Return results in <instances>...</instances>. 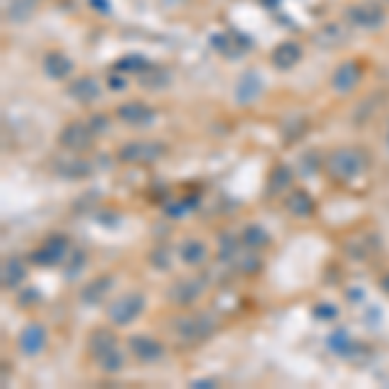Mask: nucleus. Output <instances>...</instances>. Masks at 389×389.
Wrapping results in <instances>:
<instances>
[{
  "instance_id": "6",
  "label": "nucleus",
  "mask_w": 389,
  "mask_h": 389,
  "mask_svg": "<svg viewBox=\"0 0 389 389\" xmlns=\"http://www.w3.org/2000/svg\"><path fill=\"white\" fill-rule=\"evenodd\" d=\"M96 138H99V135L91 130L88 122H68V125L60 130L58 143L60 148H65L68 154H86V151L94 148Z\"/></svg>"
},
{
  "instance_id": "30",
  "label": "nucleus",
  "mask_w": 389,
  "mask_h": 389,
  "mask_svg": "<svg viewBox=\"0 0 389 389\" xmlns=\"http://www.w3.org/2000/svg\"><path fill=\"white\" fill-rule=\"evenodd\" d=\"M356 343H353L351 338H348V332L338 330V332H332L330 338H327V348H330L332 353H338V356H351L353 351H356Z\"/></svg>"
},
{
  "instance_id": "24",
  "label": "nucleus",
  "mask_w": 389,
  "mask_h": 389,
  "mask_svg": "<svg viewBox=\"0 0 389 389\" xmlns=\"http://www.w3.org/2000/svg\"><path fill=\"white\" fill-rule=\"evenodd\" d=\"M239 239H242L244 250H265V247H270V234L265 231L260 223H250V226L242 228V234H239Z\"/></svg>"
},
{
  "instance_id": "16",
  "label": "nucleus",
  "mask_w": 389,
  "mask_h": 389,
  "mask_svg": "<svg viewBox=\"0 0 389 389\" xmlns=\"http://www.w3.org/2000/svg\"><path fill=\"white\" fill-rule=\"evenodd\" d=\"M304 58V50H302V44L299 42H280L275 50H272L270 55V63L272 68H278V70H294L299 63H302Z\"/></svg>"
},
{
  "instance_id": "15",
  "label": "nucleus",
  "mask_w": 389,
  "mask_h": 389,
  "mask_svg": "<svg viewBox=\"0 0 389 389\" xmlns=\"http://www.w3.org/2000/svg\"><path fill=\"white\" fill-rule=\"evenodd\" d=\"M88 356L94 361H102L107 353L117 351V335L110 330V327H96L86 340Z\"/></svg>"
},
{
  "instance_id": "29",
  "label": "nucleus",
  "mask_w": 389,
  "mask_h": 389,
  "mask_svg": "<svg viewBox=\"0 0 389 389\" xmlns=\"http://www.w3.org/2000/svg\"><path fill=\"white\" fill-rule=\"evenodd\" d=\"M280 130H283V138H286V143H296V140H299L304 132H307V117H299V114H294V117H286V119H283V125H280Z\"/></svg>"
},
{
  "instance_id": "27",
  "label": "nucleus",
  "mask_w": 389,
  "mask_h": 389,
  "mask_svg": "<svg viewBox=\"0 0 389 389\" xmlns=\"http://www.w3.org/2000/svg\"><path fill=\"white\" fill-rule=\"evenodd\" d=\"M242 239L239 236H231V234H223L220 236V244H218V260L226 265H236L239 257H242Z\"/></svg>"
},
{
  "instance_id": "14",
  "label": "nucleus",
  "mask_w": 389,
  "mask_h": 389,
  "mask_svg": "<svg viewBox=\"0 0 389 389\" xmlns=\"http://www.w3.org/2000/svg\"><path fill=\"white\" fill-rule=\"evenodd\" d=\"M68 96L78 104H94L102 96V86L94 75H75L73 81L68 83Z\"/></svg>"
},
{
  "instance_id": "22",
  "label": "nucleus",
  "mask_w": 389,
  "mask_h": 389,
  "mask_svg": "<svg viewBox=\"0 0 389 389\" xmlns=\"http://www.w3.org/2000/svg\"><path fill=\"white\" fill-rule=\"evenodd\" d=\"M176 255L187 267H200L206 265L208 260V244L203 239H184L179 247H176Z\"/></svg>"
},
{
  "instance_id": "20",
  "label": "nucleus",
  "mask_w": 389,
  "mask_h": 389,
  "mask_svg": "<svg viewBox=\"0 0 389 389\" xmlns=\"http://www.w3.org/2000/svg\"><path fill=\"white\" fill-rule=\"evenodd\" d=\"M26 275H29V265L21 257H6L3 270H0V283H3L6 291H14V288H21Z\"/></svg>"
},
{
  "instance_id": "36",
  "label": "nucleus",
  "mask_w": 389,
  "mask_h": 389,
  "mask_svg": "<svg viewBox=\"0 0 389 389\" xmlns=\"http://www.w3.org/2000/svg\"><path fill=\"white\" fill-rule=\"evenodd\" d=\"M68 267H65V278H75L78 272L86 267V252L83 250H73V255H70V260H68Z\"/></svg>"
},
{
  "instance_id": "5",
  "label": "nucleus",
  "mask_w": 389,
  "mask_h": 389,
  "mask_svg": "<svg viewBox=\"0 0 389 389\" xmlns=\"http://www.w3.org/2000/svg\"><path fill=\"white\" fill-rule=\"evenodd\" d=\"M68 252H70V239L65 234H52L31 252L29 262L37 267H55L68 257Z\"/></svg>"
},
{
  "instance_id": "1",
  "label": "nucleus",
  "mask_w": 389,
  "mask_h": 389,
  "mask_svg": "<svg viewBox=\"0 0 389 389\" xmlns=\"http://www.w3.org/2000/svg\"><path fill=\"white\" fill-rule=\"evenodd\" d=\"M324 171L335 182H353L361 171L366 169V154L358 148H338L322 161Z\"/></svg>"
},
{
  "instance_id": "32",
  "label": "nucleus",
  "mask_w": 389,
  "mask_h": 389,
  "mask_svg": "<svg viewBox=\"0 0 389 389\" xmlns=\"http://www.w3.org/2000/svg\"><path fill=\"white\" fill-rule=\"evenodd\" d=\"M99 363V368H102L104 374H117V371H122V366H125V356L119 353V348L117 351H112V353H107L102 361H96Z\"/></svg>"
},
{
  "instance_id": "12",
  "label": "nucleus",
  "mask_w": 389,
  "mask_h": 389,
  "mask_svg": "<svg viewBox=\"0 0 389 389\" xmlns=\"http://www.w3.org/2000/svg\"><path fill=\"white\" fill-rule=\"evenodd\" d=\"M16 346H18V351H21L23 356L34 358V356H39V353L44 351V346H47V330H44L39 322H29L18 332Z\"/></svg>"
},
{
  "instance_id": "19",
  "label": "nucleus",
  "mask_w": 389,
  "mask_h": 389,
  "mask_svg": "<svg viewBox=\"0 0 389 389\" xmlns=\"http://www.w3.org/2000/svg\"><path fill=\"white\" fill-rule=\"evenodd\" d=\"M112 286H114V278H112V275H99V278H94L91 283H86V286L81 288L78 299H81V304H86V307H96V304H102L104 299L110 296Z\"/></svg>"
},
{
  "instance_id": "42",
  "label": "nucleus",
  "mask_w": 389,
  "mask_h": 389,
  "mask_svg": "<svg viewBox=\"0 0 389 389\" xmlns=\"http://www.w3.org/2000/svg\"><path fill=\"white\" fill-rule=\"evenodd\" d=\"M379 288H382L384 294H387V296H389V270H387V272H384L382 278H379Z\"/></svg>"
},
{
  "instance_id": "23",
  "label": "nucleus",
  "mask_w": 389,
  "mask_h": 389,
  "mask_svg": "<svg viewBox=\"0 0 389 389\" xmlns=\"http://www.w3.org/2000/svg\"><path fill=\"white\" fill-rule=\"evenodd\" d=\"M138 83L148 91H161L171 83V75L169 70H164L159 65H148L143 73H138Z\"/></svg>"
},
{
  "instance_id": "28",
  "label": "nucleus",
  "mask_w": 389,
  "mask_h": 389,
  "mask_svg": "<svg viewBox=\"0 0 389 389\" xmlns=\"http://www.w3.org/2000/svg\"><path fill=\"white\" fill-rule=\"evenodd\" d=\"M37 11V0H6V18L8 21H26Z\"/></svg>"
},
{
  "instance_id": "21",
  "label": "nucleus",
  "mask_w": 389,
  "mask_h": 389,
  "mask_svg": "<svg viewBox=\"0 0 389 389\" xmlns=\"http://www.w3.org/2000/svg\"><path fill=\"white\" fill-rule=\"evenodd\" d=\"M314 42H316V47H322V50H335V47H343V44L348 42V29L340 21L324 23L322 29L314 34Z\"/></svg>"
},
{
  "instance_id": "2",
  "label": "nucleus",
  "mask_w": 389,
  "mask_h": 389,
  "mask_svg": "<svg viewBox=\"0 0 389 389\" xmlns=\"http://www.w3.org/2000/svg\"><path fill=\"white\" fill-rule=\"evenodd\" d=\"M218 330V319L208 311H195L174 322V335L184 343H203Z\"/></svg>"
},
{
  "instance_id": "10",
  "label": "nucleus",
  "mask_w": 389,
  "mask_h": 389,
  "mask_svg": "<svg viewBox=\"0 0 389 389\" xmlns=\"http://www.w3.org/2000/svg\"><path fill=\"white\" fill-rule=\"evenodd\" d=\"M127 348H130L132 358L140 361V363H156V361H161L164 353H166L161 340L151 338V335H132V338L127 340Z\"/></svg>"
},
{
  "instance_id": "31",
  "label": "nucleus",
  "mask_w": 389,
  "mask_h": 389,
  "mask_svg": "<svg viewBox=\"0 0 389 389\" xmlns=\"http://www.w3.org/2000/svg\"><path fill=\"white\" fill-rule=\"evenodd\" d=\"M171 257H174V250H171L169 244H156V250L151 252V265H154L156 270H169L171 267Z\"/></svg>"
},
{
  "instance_id": "40",
  "label": "nucleus",
  "mask_w": 389,
  "mask_h": 389,
  "mask_svg": "<svg viewBox=\"0 0 389 389\" xmlns=\"http://www.w3.org/2000/svg\"><path fill=\"white\" fill-rule=\"evenodd\" d=\"M37 299H39L37 291H31V288H26V291H23V294L18 296V304H21V307H31V304L37 302Z\"/></svg>"
},
{
  "instance_id": "43",
  "label": "nucleus",
  "mask_w": 389,
  "mask_h": 389,
  "mask_svg": "<svg viewBox=\"0 0 389 389\" xmlns=\"http://www.w3.org/2000/svg\"><path fill=\"white\" fill-rule=\"evenodd\" d=\"M387 3H389V0H387Z\"/></svg>"
},
{
  "instance_id": "35",
  "label": "nucleus",
  "mask_w": 389,
  "mask_h": 389,
  "mask_svg": "<svg viewBox=\"0 0 389 389\" xmlns=\"http://www.w3.org/2000/svg\"><path fill=\"white\" fill-rule=\"evenodd\" d=\"M148 65H151L148 60L130 55V58H122V60H119V63H117V70H132V75H138V73H143V70H146Z\"/></svg>"
},
{
  "instance_id": "11",
  "label": "nucleus",
  "mask_w": 389,
  "mask_h": 389,
  "mask_svg": "<svg viewBox=\"0 0 389 389\" xmlns=\"http://www.w3.org/2000/svg\"><path fill=\"white\" fill-rule=\"evenodd\" d=\"M203 291H206V280L203 278H187V280L174 283V286L166 291V299H169L174 307H192V304L203 296Z\"/></svg>"
},
{
  "instance_id": "8",
  "label": "nucleus",
  "mask_w": 389,
  "mask_h": 389,
  "mask_svg": "<svg viewBox=\"0 0 389 389\" xmlns=\"http://www.w3.org/2000/svg\"><path fill=\"white\" fill-rule=\"evenodd\" d=\"M114 117L122 122V125H127V127H148V125H154L156 122V110L151 107V104H146V102H125V104H119L117 107V112H114Z\"/></svg>"
},
{
  "instance_id": "26",
  "label": "nucleus",
  "mask_w": 389,
  "mask_h": 389,
  "mask_svg": "<svg viewBox=\"0 0 389 389\" xmlns=\"http://www.w3.org/2000/svg\"><path fill=\"white\" fill-rule=\"evenodd\" d=\"M294 182V171L288 169L286 164H278V166H272L270 176H267V195L275 198L280 192H286Z\"/></svg>"
},
{
  "instance_id": "17",
  "label": "nucleus",
  "mask_w": 389,
  "mask_h": 389,
  "mask_svg": "<svg viewBox=\"0 0 389 389\" xmlns=\"http://www.w3.org/2000/svg\"><path fill=\"white\" fill-rule=\"evenodd\" d=\"M283 208H286L288 215H294V218H311L316 211V203L307 190H291L286 198H283Z\"/></svg>"
},
{
  "instance_id": "7",
  "label": "nucleus",
  "mask_w": 389,
  "mask_h": 389,
  "mask_svg": "<svg viewBox=\"0 0 389 389\" xmlns=\"http://www.w3.org/2000/svg\"><path fill=\"white\" fill-rule=\"evenodd\" d=\"M346 21L356 29H363V31H374L379 26H384L387 21V14H384V8L379 3H356V6H348L346 8Z\"/></svg>"
},
{
  "instance_id": "33",
  "label": "nucleus",
  "mask_w": 389,
  "mask_h": 389,
  "mask_svg": "<svg viewBox=\"0 0 389 389\" xmlns=\"http://www.w3.org/2000/svg\"><path fill=\"white\" fill-rule=\"evenodd\" d=\"M236 267L244 272V275H257L260 270H262V257H260L257 252L250 250L244 257H239V262H236Z\"/></svg>"
},
{
  "instance_id": "34",
  "label": "nucleus",
  "mask_w": 389,
  "mask_h": 389,
  "mask_svg": "<svg viewBox=\"0 0 389 389\" xmlns=\"http://www.w3.org/2000/svg\"><path fill=\"white\" fill-rule=\"evenodd\" d=\"M200 200H195V198H184V200H171V203H166L164 206V213L166 215H171V218H179V215H184L190 208H195L198 206Z\"/></svg>"
},
{
  "instance_id": "38",
  "label": "nucleus",
  "mask_w": 389,
  "mask_h": 389,
  "mask_svg": "<svg viewBox=\"0 0 389 389\" xmlns=\"http://www.w3.org/2000/svg\"><path fill=\"white\" fill-rule=\"evenodd\" d=\"M314 316L316 319H322V322H327V319H335L338 316V307L330 302H322V304H316L314 307Z\"/></svg>"
},
{
  "instance_id": "37",
  "label": "nucleus",
  "mask_w": 389,
  "mask_h": 389,
  "mask_svg": "<svg viewBox=\"0 0 389 389\" xmlns=\"http://www.w3.org/2000/svg\"><path fill=\"white\" fill-rule=\"evenodd\" d=\"M88 125H91V130H94L96 135H104V132L112 127V117L110 114H91Z\"/></svg>"
},
{
  "instance_id": "25",
  "label": "nucleus",
  "mask_w": 389,
  "mask_h": 389,
  "mask_svg": "<svg viewBox=\"0 0 389 389\" xmlns=\"http://www.w3.org/2000/svg\"><path fill=\"white\" fill-rule=\"evenodd\" d=\"M262 91V83H260L257 73H244L236 83V102L239 104H252Z\"/></svg>"
},
{
  "instance_id": "44",
  "label": "nucleus",
  "mask_w": 389,
  "mask_h": 389,
  "mask_svg": "<svg viewBox=\"0 0 389 389\" xmlns=\"http://www.w3.org/2000/svg\"><path fill=\"white\" fill-rule=\"evenodd\" d=\"M387 138H389V135H387Z\"/></svg>"
},
{
  "instance_id": "9",
  "label": "nucleus",
  "mask_w": 389,
  "mask_h": 389,
  "mask_svg": "<svg viewBox=\"0 0 389 389\" xmlns=\"http://www.w3.org/2000/svg\"><path fill=\"white\" fill-rule=\"evenodd\" d=\"M361 78H363V68L361 63L356 60H346V63H340L330 75V86L335 94L346 96V94H353L356 88H358Z\"/></svg>"
},
{
  "instance_id": "39",
  "label": "nucleus",
  "mask_w": 389,
  "mask_h": 389,
  "mask_svg": "<svg viewBox=\"0 0 389 389\" xmlns=\"http://www.w3.org/2000/svg\"><path fill=\"white\" fill-rule=\"evenodd\" d=\"M107 83H110L112 91H125V88H127V78L119 73V70H117V73H112L110 78H107Z\"/></svg>"
},
{
  "instance_id": "18",
  "label": "nucleus",
  "mask_w": 389,
  "mask_h": 389,
  "mask_svg": "<svg viewBox=\"0 0 389 389\" xmlns=\"http://www.w3.org/2000/svg\"><path fill=\"white\" fill-rule=\"evenodd\" d=\"M44 73H47V78H52V81H65V78H70L73 75V60L68 58L65 52H47L44 55Z\"/></svg>"
},
{
  "instance_id": "13",
  "label": "nucleus",
  "mask_w": 389,
  "mask_h": 389,
  "mask_svg": "<svg viewBox=\"0 0 389 389\" xmlns=\"http://www.w3.org/2000/svg\"><path fill=\"white\" fill-rule=\"evenodd\" d=\"M52 171L58 176H63V179H86V176L94 171V166H91L86 159H81L78 154H68L52 161Z\"/></svg>"
},
{
  "instance_id": "41",
  "label": "nucleus",
  "mask_w": 389,
  "mask_h": 389,
  "mask_svg": "<svg viewBox=\"0 0 389 389\" xmlns=\"http://www.w3.org/2000/svg\"><path fill=\"white\" fill-rule=\"evenodd\" d=\"M190 387H195V389H211V387H218V382L215 379H195V382H190Z\"/></svg>"
},
{
  "instance_id": "4",
  "label": "nucleus",
  "mask_w": 389,
  "mask_h": 389,
  "mask_svg": "<svg viewBox=\"0 0 389 389\" xmlns=\"http://www.w3.org/2000/svg\"><path fill=\"white\" fill-rule=\"evenodd\" d=\"M143 309H146L143 294L130 291V294L117 296V299L107 307V319H110L114 327H127V324H132L140 314H143Z\"/></svg>"
},
{
  "instance_id": "3",
  "label": "nucleus",
  "mask_w": 389,
  "mask_h": 389,
  "mask_svg": "<svg viewBox=\"0 0 389 389\" xmlns=\"http://www.w3.org/2000/svg\"><path fill=\"white\" fill-rule=\"evenodd\" d=\"M166 156V146L161 140H130L119 146L117 161L119 164H156Z\"/></svg>"
}]
</instances>
